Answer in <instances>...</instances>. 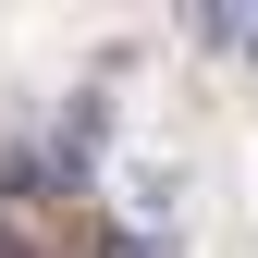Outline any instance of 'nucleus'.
I'll use <instances>...</instances> for the list:
<instances>
[{
	"label": "nucleus",
	"mask_w": 258,
	"mask_h": 258,
	"mask_svg": "<svg viewBox=\"0 0 258 258\" xmlns=\"http://www.w3.org/2000/svg\"><path fill=\"white\" fill-rule=\"evenodd\" d=\"M0 258H49V246H37V234H13V221H0Z\"/></svg>",
	"instance_id": "2"
},
{
	"label": "nucleus",
	"mask_w": 258,
	"mask_h": 258,
	"mask_svg": "<svg viewBox=\"0 0 258 258\" xmlns=\"http://www.w3.org/2000/svg\"><path fill=\"white\" fill-rule=\"evenodd\" d=\"M246 49H258V25H246Z\"/></svg>",
	"instance_id": "3"
},
{
	"label": "nucleus",
	"mask_w": 258,
	"mask_h": 258,
	"mask_svg": "<svg viewBox=\"0 0 258 258\" xmlns=\"http://www.w3.org/2000/svg\"><path fill=\"white\" fill-rule=\"evenodd\" d=\"M184 25H197V49H246V13H234V0H197Z\"/></svg>",
	"instance_id": "1"
}]
</instances>
